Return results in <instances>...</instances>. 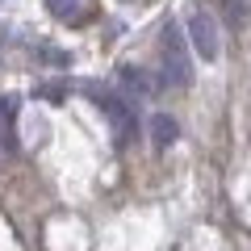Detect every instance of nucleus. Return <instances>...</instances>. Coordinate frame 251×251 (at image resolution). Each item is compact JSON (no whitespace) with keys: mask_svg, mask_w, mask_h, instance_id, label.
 Instances as JSON below:
<instances>
[{"mask_svg":"<svg viewBox=\"0 0 251 251\" xmlns=\"http://www.w3.org/2000/svg\"><path fill=\"white\" fill-rule=\"evenodd\" d=\"M159 50H163V63H168V80L172 84H188L193 80V59H188V50H184V34H180L172 21L159 29Z\"/></svg>","mask_w":251,"mask_h":251,"instance_id":"obj_1","label":"nucleus"},{"mask_svg":"<svg viewBox=\"0 0 251 251\" xmlns=\"http://www.w3.org/2000/svg\"><path fill=\"white\" fill-rule=\"evenodd\" d=\"M184 21H188V38H193L197 54H201L205 63H214V59H218V50H222V42H218V21H214V13L193 9Z\"/></svg>","mask_w":251,"mask_h":251,"instance_id":"obj_2","label":"nucleus"},{"mask_svg":"<svg viewBox=\"0 0 251 251\" xmlns=\"http://www.w3.org/2000/svg\"><path fill=\"white\" fill-rule=\"evenodd\" d=\"M97 109L109 117V126L117 130V138H130V134H134V109L126 105L122 97H109V92H100V97H97Z\"/></svg>","mask_w":251,"mask_h":251,"instance_id":"obj_3","label":"nucleus"},{"mask_svg":"<svg viewBox=\"0 0 251 251\" xmlns=\"http://www.w3.org/2000/svg\"><path fill=\"white\" fill-rule=\"evenodd\" d=\"M117 80L134 92V97H143V100H155V97H159V88H163V80H159V75H151L147 67H122Z\"/></svg>","mask_w":251,"mask_h":251,"instance_id":"obj_4","label":"nucleus"},{"mask_svg":"<svg viewBox=\"0 0 251 251\" xmlns=\"http://www.w3.org/2000/svg\"><path fill=\"white\" fill-rule=\"evenodd\" d=\"M218 9H222V17L230 21L234 29L239 25H247V13H251V0H214Z\"/></svg>","mask_w":251,"mask_h":251,"instance_id":"obj_5","label":"nucleus"},{"mask_svg":"<svg viewBox=\"0 0 251 251\" xmlns=\"http://www.w3.org/2000/svg\"><path fill=\"white\" fill-rule=\"evenodd\" d=\"M151 143H155V147L176 143V122H172V117H163V113L151 117Z\"/></svg>","mask_w":251,"mask_h":251,"instance_id":"obj_6","label":"nucleus"},{"mask_svg":"<svg viewBox=\"0 0 251 251\" xmlns=\"http://www.w3.org/2000/svg\"><path fill=\"white\" fill-rule=\"evenodd\" d=\"M50 13H59V17H75V0H50Z\"/></svg>","mask_w":251,"mask_h":251,"instance_id":"obj_7","label":"nucleus"},{"mask_svg":"<svg viewBox=\"0 0 251 251\" xmlns=\"http://www.w3.org/2000/svg\"><path fill=\"white\" fill-rule=\"evenodd\" d=\"M13 113H17V97H0V117H4V122H9Z\"/></svg>","mask_w":251,"mask_h":251,"instance_id":"obj_8","label":"nucleus"}]
</instances>
